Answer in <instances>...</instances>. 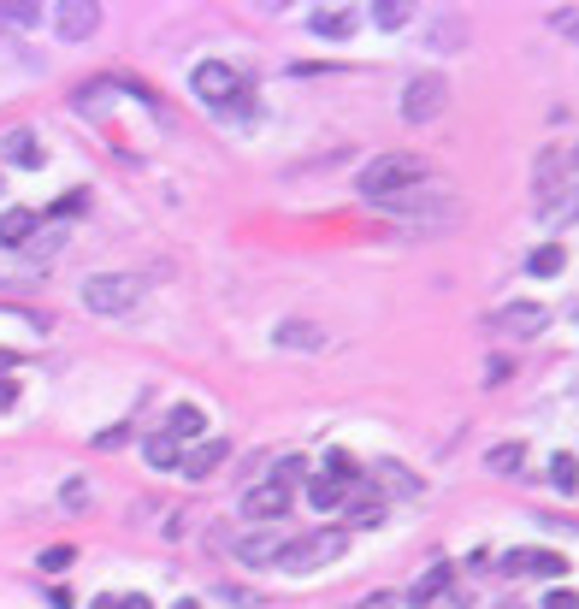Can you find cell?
Returning a JSON list of instances; mask_svg holds the SVG:
<instances>
[{
  "instance_id": "cell-24",
  "label": "cell",
  "mask_w": 579,
  "mask_h": 609,
  "mask_svg": "<svg viewBox=\"0 0 579 609\" xmlns=\"http://www.w3.org/2000/svg\"><path fill=\"white\" fill-rule=\"evenodd\" d=\"M550 485H556V491H574L579 485V462L574 456H550Z\"/></svg>"
},
{
  "instance_id": "cell-7",
  "label": "cell",
  "mask_w": 579,
  "mask_h": 609,
  "mask_svg": "<svg viewBox=\"0 0 579 609\" xmlns=\"http://www.w3.org/2000/svg\"><path fill=\"white\" fill-rule=\"evenodd\" d=\"M54 30L65 42H89L101 30V6L95 0H65V6H54Z\"/></svg>"
},
{
  "instance_id": "cell-20",
  "label": "cell",
  "mask_w": 579,
  "mask_h": 609,
  "mask_svg": "<svg viewBox=\"0 0 579 609\" xmlns=\"http://www.w3.org/2000/svg\"><path fill=\"white\" fill-rule=\"evenodd\" d=\"M166 432H172V438H201V432H207V420H201V408H172V420H166Z\"/></svg>"
},
{
  "instance_id": "cell-29",
  "label": "cell",
  "mask_w": 579,
  "mask_h": 609,
  "mask_svg": "<svg viewBox=\"0 0 579 609\" xmlns=\"http://www.w3.org/2000/svg\"><path fill=\"white\" fill-rule=\"evenodd\" d=\"M71 556H77L71 544H48V550H42V568H48V574H60V568H71Z\"/></svg>"
},
{
  "instance_id": "cell-22",
  "label": "cell",
  "mask_w": 579,
  "mask_h": 609,
  "mask_svg": "<svg viewBox=\"0 0 579 609\" xmlns=\"http://www.w3.org/2000/svg\"><path fill=\"white\" fill-rule=\"evenodd\" d=\"M526 272H532V278H556V272H562V249H556V243L532 249V255H526Z\"/></svg>"
},
{
  "instance_id": "cell-21",
  "label": "cell",
  "mask_w": 579,
  "mask_h": 609,
  "mask_svg": "<svg viewBox=\"0 0 579 609\" xmlns=\"http://www.w3.org/2000/svg\"><path fill=\"white\" fill-rule=\"evenodd\" d=\"M538 213H544L550 225H574V219H579V184H574V190H562L556 202H550V207H538Z\"/></svg>"
},
{
  "instance_id": "cell-15",
  "label": "cell",
  "mask_w": 579,
  "mask_h": 609,
  "mask_svg": "<svg viewBox=\"0 0 579 609\" xmlns=\"http://www.w3.org/2000/svg\"><path fill=\"white\" fill-rule=\"evenodd\" d=\"M142 456H148V468H160V474L184 462V450H178V438H172V432H154V438L142 444Z\"/></svg>"
},
{
  "instance_id": "cell-35",
  "label": "cell",
  "mask_w": 579,
  "mask_h": 609,
  "mask_svg": "<svg viewBox=\"0 0 579 609\" xmlns=\"http://www.w3.org/2000/svg\"><path fill=\"white\" fill-rule=\"evenodd\" d=\"M556 30H568V36H579V12H556Z\"/></svg>"
},
{
  "instance_id": "cell-28",
  "label": "cell",
  "mask_w": 579,
  "mask_h": 609,
  "mask_svg": "<svg viewBox=\"0 0 579 609\" xmlns=\"http://www.w3.org/2000/svg\"><path fill=\"white\" fill-rule=\"evenodd\" d=\"M60 503H65V509H89V479H65Z\"/></svg>"
},
{
  "instance_id": "cell-13",
  "label": "cell",
  "mask_w": 579,
  "mask_h": 609,
  "mask_svg": "<svg viewBox=\"0 0 579 609\" xmlns=\"http://www.w3.org/2000/svg\"><path fill=\"white\" fill-rule=\"evenodd\" d=\"M30 237H36V213H30V207L0 213V249H24Z\"/></svg>"
},
{
  "instance_id": "cell-30",
  "label": "cell",
  "mask_w": 579,
  "mask_h": 609,
  "mask_svg": "<svg viewBox=\"0 0 579 609\" xmlns=\"http://www.w3.org/2000/svg\"><path fill=\"white\" fill-rule=\"evenodd\" d=\"M83 202H89V196H83V190H71V196H60L48 213H54V219H77V213H83Z\"/></svg>"
},
{
  "instance_id": "cell-6",
  "label": "cell",
  "mask_w": 579,
  "mask_h": 609,
  "mask_svg": "<svg viewBox=\"0 0 579 609\" xmlns=\"http://www.w3.org/2000/svg\"><path fill=\"white\" fill-rule=\"evenodd\" d=\"M491 326H497L503 338H538V332L550 326V308H544V302H509V308L491 314Z\"/></svg>"
},
{
  "instance_id": "cell-12",
  "label": "cell",
  "mask_w": 579,
  "mask_h": 609,
  "mask_svg": "<svg viewBox=\"0 0 579 609\" xmlns=\"http://www.w3.org/2000/svg\"><path fill=\"white\" fill-rule=\"evenodd\" d=\"M308 30L337 42V36H349V30H355V12H349V6H314V12H308Z\"/></svg>"
},
{
  "instance_id": "cell-27",
  "label": "cell",
  "mask_w": 579,
  "mask_h": 609,
  "mask_svg": "<svg viewBox=\"0 0 579 609\" xmlns=\"http://www.w3.org/2000/svg\"><path fill=\"white\" fill-rule=\"evenodd\" d=\"M36 18H42V12H36L30 0H24V6H0V30H12V24H36Z\"/></svg>"
},
{
  "instance_id": "cell-34",
  "label": "cell",
  "mask_w": 579,
  "mask_h": 609,
  "mask_svg": "<svg viewBox=\"0 0 579 609\" xmlns=\"http://www.w3.org/2000/svg\"><path fill=\"white\" fill-rule=\"evenodd\" d=\"M503 574H526V550H509V556H503Z\"/></svg>"
},
{
  "instance_id": "cell-2",
  "label": "cell",
  "mask_w": 579,
  "mask_h": 609,
  "mask_svg": "<svg viewBox=\"0 0 579 609\" xmlns=\"http://www.w3.org/2000/svg\"><path fill=\"white\" fill-rule=\"evenodd\" d=\"M343 550H349V533H337V527H320V533L284 539V550H278V568H284V574H314V568H331Z\"/></svg>"
},
{
  "instance_id": "cell-23",
  "label": "cell",
  "mask_w": 579,
  "mask_h": 609,
  "mask_svg": "<svg viewBox=\"0 0 579 609\" xmlns=\"http://www.w3.org/2000/svg\"><path fill=\"white\" fill-rule=\"evenodd\" d=\"M272 485H284V491H290V485H308V456H284L278 474H272Z\"/></svg>"
},
{
  "instance_id": "cell-8",
  "label": "cell",
  "mask_w": 579,
  "mask_h": 609,
  "mask_svg": "<svg viewBox=\"0 0 579 609\" xmlns=\"http://www.w3.org/2000/svg\"><path fill=\"white\" fill-rule=\"evenodd\" d=\"M243 515H249V521H278V515H290V491L266 479V485H255V491L243 497Z\"/></svg>"
},
{
  "instance_id": "cell-9",
  "label": "cell",
  "mask_w": 579,
  "mask_h": 609,
  "mask_svg": "<svg viewBox=\"0 0 579 609\" xmlns=\"http://www.w3.org/2000/svg\"><path fill=\"white\" fill-rule=\"evenodd\" d=\"M450 586H455V568H450V562H438V568H426V574L414 580V592H408L402 604H408V609H432Z\"/></svg>"
},
{
  "instance_id": "cell-4",
  "label": "cell",
  "mask_w": 579,
  "mask_h": 609,
  "mask_svg": "<svg viewBox=\"0 0 579 609\" xmlns=\"http://www.w3.org/2000/svg\"><path fill=\"white\" fill-rule=\"evenodd\" d=\"M142 302V278L136 272H95L83 278V308L89 314H130Z\"/></svg>"
},
{
  "instance_id": "cell-14",
  "label": "cell",
  "mask_w": 579,
  "mask_h": 609,
  "mask_svg": "<svg viewBox=\"0 0 579 609\" xmlns=\"http://www.w3.org/2000/svg\"><path fill=\"white\" fill-rule=\"evenodd\" d=\"M373 479L385 485L390 497H420V474H414V468H402V462H379Z\"/></svg>"
},
{
  "instance_id": "cell-31",
  "label": "cell",
  "mask_w": 579,
  "mask_h": 609,
  "mask_svg": "<svg viewBox=\"0 0 579 609\" xmlns=\"http://www.w3.org/2000/svg\"><path fill=\"white\" fill-rule=\"evenodd\" d=\"M130 444V426H107V432H95V450H119Z\"/></svg>"
},
{
  "instance_id": "cell-19",
  "label": "cell",
  "mask_w": 579,
  "mask_h": 609,
  "mask_svg": "<svg viewBox=\"0 0 579 609\" xmlns=\"http://www.w3.org/2000/svg\"><path fill=\"white\" fill-rule=\"evenodd\" d=\"M526 574H538V580H562L568 562H562L556 550H526Z\"/></svg>"
},
{
  "instance_id": "cell-25",
  "label": "cell",
  "mask_w": 579,
  "mask_h": 609,
  "mask_svg": "<svg viewBox=\"0 0 579 609\" xmlns=\"http://www.w3.org/2000/svg\"><path fill=\"white\" fill-rule=\"evenodd\" d=\"M520 456H526L520 444H497V450H491V474H515V468H520Z\"/></svg>"
},
{
  "instance_id": "cell-26",
  "label": "cell",
  "mask_w": 579,
  "mask_h": 609,
  "mask_svg": "<svg viewBox=\"0 0 579 609\" xmlns=\"http://www.w3.org/2000/svg\"><path fill=\"white\" fill-rule=\"evenodd\" d=\"M373 18H379L385 30H402V24H408V6H396V0H379V6H373Z\"/></svg>"
},
{
  "instance_id": "cell-11",
  "label": "cell",
  "mask_w": 579,
  "mask_h": 609,
  "mask_svg": "<svg viewBox=\"0 0 579 609\" xmlns=\"http://www.w3.org/2000/svg\"><path fill=\"white\" fill-rule=\"evenodd\" d=\"M278 550H284V539H272V533H249V539H237V562H243V568H272Z\"/></svg>"
},
{
  "instance_id": "cell-1",
  "label": "cell",
  "mask_w": 579,
  "mask_h": 609,
  "mask_svg": "<svg viewBox=\"0 0 579 609\" xmlns=\"http://www.w3.org/2000/svg\"><path fill=\"white\" fill-rule=\"evenodd\" d=\"M195 95H201L213 113H225V119H249V113H255V95H249L243 71L225 66V60H207V66H195Z\"/></svg>"
},
{
  "instance_id": "cell-37",
  "label": "cell",
  "mask_w": 579,
  "mask_h": 609,
  "mask_svg": "<svg viewBox=\"0 0 579 609\" xmlns=\"http://www.w3.org/2000/svg\"><path fill=\"white\" fill-rule=\"evenodd\" d=\"M12 397H18V391H12V385H6V379H0V408H12Z\"/></svg>"
},
{
  "instance_id": "cell-39",
  "label": "cell",
  "mask_w": 579,
  "mask_h": 609,
  "mask_svg": "<svg viewBox=\"0 0 579 609\" xmlns=\"http://www.w3.org/2000/svg\"><path fill=\"white\" fill-rule=\"evenodd\" d=\"M574 166H579V154H574Z\"/></svg>"
},
{
  "instance_id": "cell-18",
  "label": "cell",
  "mask_w": 579,
  "mask_h": 609,
  "mask_svg": "<svg viewBox=\"0 0 579 609\" xmlns=\"http://www.w3.org/2000/svg\"><path fill=\"white\" fill-rule=\"evenodd\" d=\"M308 503H314V509H337V503H343V485L331 474H308Z\"/></svg>"
},
{
  "instance_id": "cell-10",
  "label": "cell",
  "mask_w": 579,
  "mask_h": 609,
  "mask_svg": "<svg viewBox=\"0 0 579 609\" xmlns=\"http://www.w3.org/2000/svg\"><path fill=\"white\" fill-rule=\"evenodd\" d=\"M225 456H231V444H225V438H201L195 450H184V462H178V468H184L190 479H207L219 462H225Z\"/></svg>"
},
{
  "instance_id": "cell-17",
  "label": "cell",
  "mask_w": 579,
  "mask_h": 609,
  "mask_svg": "<svg viewBox=\"0 0 579 609\" xmlns=\"http://www.w3.org/2000/svg\"><path fill=\"white\" fill-rule=\"evenodd\" d=\"M6 160H12V166H42L36 136H30V131H12V136H6Z\"/></svg>"
},
{
  "instance_id": "cell-36",
  "label": "cell",
  "mask_w": 579,
  "mask_h": 609,
  "mask_svg": "<svg viewBox=\"0 0 579 609\" xmlns=\"http://www.w3.org/2000/svg\"><path fill=\"white\" fill-rule=\"evenodd\" d=\"M119 609H154V604H148L142 592H125V598H119Z\"/></svg>"
},
{
  "instance_id": "cell-5",
  "label": "cell",
  "mask_w": 579,
  "mask_h": 609,
  "mask_svg": "<svg viewBox=\"0 0 579 609\" xmlns=\"http://www.w3.org/2000/svg\"><path fill=\"white\" fill-rule=\"evenodd\" d=\"M444 107H450V83H444L438 71H420V77L402 83V119H408V125H432Z\"/></svg>"
},
{
  "instance_id": "cell-3",
  "label": "cell",
  "mask_w": 579,
  "mask_h": 609,
  "mask_svg": "<svg viewBox=\"0 0 579 609\" xmlns=\"http://www.w3.org/2000/svg\"><path fill=\"white\" fill-rule=\"evenodd\" d=\"M426 178V166L414 160V154H385V160H373L361 178H355V190L367 196V202H396L408 184H420Z\"/></svg>"
},
{
  "instance_id": "cell-32",
  "label": "cell",
  "mask_w": 579,
  "mask_h": 609,
  "mask_svg": "<svg viewBox=\"0 0 579 609\" xmlns=\"http://www.w3.org/2000/svg\"><path fill=\"white\" fill-rule=\"evenodd\" d=\"M544 609H579V592L556 586V592H544Z\"/></svg>"
},
{
  "instance_id": "cell-16",
  "label": "cell",
  "mask_w": 579,
  "mask_h": 609,
  "mask_svg": "<svg viewBox=\"0 0 579 609\" xmlns=\"http://www.w3.org/2000/svg\"><path fill=\"white\" fill-rule=\"evenodd\" d=\"M278 349H320V326H308V320H284V326H278Z\"/></svg>"
},
{
  "instance_id": "cell-33",
  "label": "cell",
  "mask_w": 579,
  "mask_h": 609,
  "mask_svg": "<svg viewBox=\"0 0 579 609\" xmlns=\"http://www.w3.org/2000/svg\"><path fill=\"white\" fill-rule=\"evenodd\" d=\"M355 609H396V598H390V592H373V598H361Z\"/></svg>"
},
{
  "instance_id": "cell-38",
  "label": "cell",
  "mask_w": 579,
  "mask_h": 609,
  "mask_svg": "<svg viewBox=\"0 0 579 609\" xmlns=\"http://www.w3.org/2000/svg\"><path fill=\"white\" fill-rule=\"evenodd\" d=\"M172 609H201V604H195V598H178V604H172Z\"/></svg>"
}]
</instances>
